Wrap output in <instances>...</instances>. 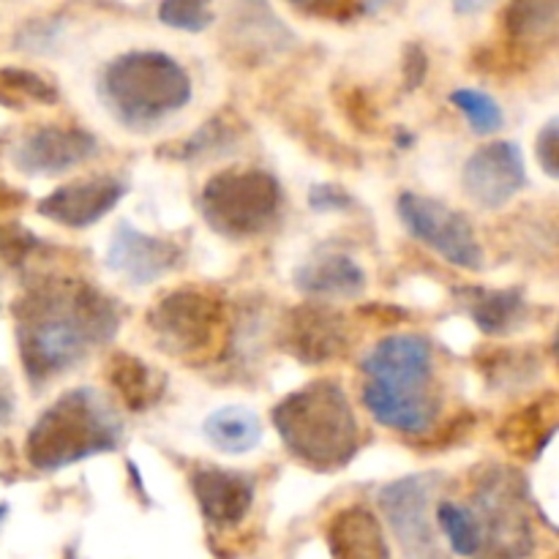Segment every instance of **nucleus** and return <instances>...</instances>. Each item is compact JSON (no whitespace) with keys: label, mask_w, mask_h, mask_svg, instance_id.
<instances>
[{"label":"nucleus","mask_w":559,"mask_h":559,"mask_svg":"<svg viewBox=\"0 0 559 559\" xmlns=\"http://www.w3.org/2000/svg\"><path fill=\"white\" fill-rule=\"evenodd\" d=\"M437 524H440L442 535L451 544V551L459 557L478 559L480 555V527L475 522L473 511L459 502H440L437 506Z\"/></svg>","instance_id":"nucleus-21"},{"label":"nucleus","mask_w":559,"mask_h":559,"mask_svg":"<svg viewBox=\"0 0 559 559\" xmlns=\"http://www.w3.org/2000/svg\"><path fill=\"white\" fill-rule=\"evenodd\" d=\"M22 194L20 191H11L9 186L0 183V207H11V205H20Z\"/></svg>","instance_id":"nucleus-31"},{"label":"nucleus","mask_w":559,"mask_h":559,"mask_svg":"<svg viewBox=\"0 0 559 559\" xmlns=\"http://www.w3.org/2000/svg\"><path fill=\"white\" fill-rule=\"evenodd\" d=\"M304 11L320 16H333V20H353L355 14H364L366 5H347V3H331V5H304Z\"/></svg>","instance_id":"nucleus-29"},{"label":"nucleus","mask_w":559,"mask_h":559,"mask_svg":"<svg viewBox=\"0 0 559 559\" xmlns=\"http://www.w3.org/2000/svg\"><path fill=\"white\" fill-rule=\"evenodd\" d=\"M158 20L175 31L200 33L213 22V11L202 3H186V0H167L158 5Z\"/></svg>","instance_id":"nucleus-26"},{"label":"nucleus","mask_w":559,"mask_h":559,"mask_svg":"<svg viewBox=\"0 0 559 559\" xmlns=\"http://www.w3.org/2000/svg\"><path fill=\"white\" fill-rule=\"evenodd\" d=\"M295 287L317 298H358L366 287V273L347 254H322L295 271Z\"/></svg>","instance_id":"nucleus-17"},{"label":"nucleus","mask_w":559,"mask_h":559,"mask_svg":"<svg viewBox=\"0 0 559 559\" xmlns=\"http://www.w3.org/2000/svg\"><path fill=\"white\" fill-rule=\"evenodd\" d=\"M459 306L475 320V325L489 336H502L513 331L527 314V304L519 289H486V287H459L453 293Z\"/></svg>","instance_id":"nucleus-18"},{"label":"nucleus","mask_w":559,"mask_h":559,"mask_svg":"<svg viewBox=\"0 0 559 559\" xmlns=\"http://www.w3.org/2000/svg\"><path fill=\"white\" fill-rule=\"evenodd\" d=\"M186 260L183 246L158 235L140 233L131 222H120L115 227L107 249V267L134 287L158 282L178 271Z\"/></svg>","instance_id":"nucleus-10"},{"label":"nucleus","mask_w":559,"mask_h":559,"mask_svg":"<svg viewBox=\"0 0 559 559\" xmlns=\"http://www.w3.org/2000/svg\"><path fill=\"white\" fill-rule=\"evenodd\" d=\"M273 426L284 448L306 467L333 473L353 462L360 429L344 388L333 380L309 382L273 407Z\"/></svg>","instance_id":"nucleus-2"},{"label":"nucleus","mask_w":559,"mask_h":559,"mask_svg":"<svg viewBox=\"0 0 559 559\" xmlns=\"http://www.w3.org/2000/svg\"><path fill=\"white\" fill-rule=\"evenodd\" d=\"M353 205V194L336 183H314L309 189V207L314 213H344Z\"/></svg>","instance_id":"nucleus-27"},{"label":"nucleus","mask_w":559,"mask_h":559,"mask_svg":"<svg viewBox=\"0 0 559 559\" xmlns=\"http://www.w3.org/2000/svg\"><path fill=\"white\" fill-rule=\"evenodd\" d=\"M153 336L175 358L202 360L224 342V304L207 289H175L147 314Z\"/></svg>","instance_id":"nucleus-6"},{"label":"nucleus","mask_w":559,"mask_h":559,"mask_svg":"<svg viewBox=\"0 0 559 559\" xmlns=\"http://www.w3.org/2000/svg\"><path fill=\"white\" fill-rule=\"evenodd\" d=\"M202 435L216 451L227 453V456H243L262 442V420L254 409L229 404V407L207 415L202 424Z\"/></svg>","instance_id":"nucleus-19"},{"label":"nucleus","mask_w":559,"mask_h":559,"mask_svg":"<svg viewBox=\"0 0 559 559\" xmlns=\"http://www.w3.org/2000/svg\"><path fill=\"white\" fill-rule=\"evenodd\" d=\"M396 211L407 233L435 249L442 260L464 271H484V246L462 211L415 191L399 194Z\"/></svg>","instance_id":"nucleus-7"},{"label":"nucleus","mask_w":559,"mask_h":559,"mask_svg":"<svg viewBox=\"0 0 559 559\" xmlns=\"http://www.w3.org/2000/svg\"><path fill=\"white\" fill-rule=\"evenodd\" d=\"M429 497L431 486L420 475L388 484L380 491V508L385 511L388 524L415 559H442L435 533L429 527V516H426Z\"/></svg>","instance_id":"nucleus-13"},{"label":"nucleus","mask_w":559,"mask_h":559,"mask_svg":"<svg viewBox=\"0 0 559 559\" xmlns=\"http://www.w3.org/2000/svg\"><path fill=\"white\" fill-rule=\"evenodd\" d=\"M98 98L118 123L147 129L191 102V76L173 55L131 49L107 63Z\"/></svg>","instance_id":"nucleus-4"},{"label":"nucleus","mask_w":559,"mask_h":559,"mask_svg":"<svg viewBox=\"0 0 559 559\" xmlns=\"http://www.w3.org/2000/svg\"><path fill=\"white\" fill-rule=\"evenodd\" d=\"M197 506L213 527H235L254 506V486L246 475L229 469H200L191 478Z\"/></svg>","instance_id":"nucleus-15"},{"label":"nucleus","mask_w":559,"mask_h":559,"mask_svg":"<svg viewBox=\"0 0 559 559\" xmlns=\"http://www.w3.org/2000/svg\"><path fill=\"white\" fill-rule=\"evenodd\" d=\"M333 559H391L382 524L366 508H344L328 527Z\"/></svg>","instance_id":"nucleus-16"},{"label":"nucleus","mask_w":559,"mask_h":559,"mask_svg":"<svg viewBox=\"0 0 559 559\" xmlns=\"http://www.w3.org/2000/svg\"><path fill=\"white\" fill-rule=\"evenodd\" d=\"M555 3H513L506 9V27L511 38H535L555 25Z\"/></svg>","instance_id":"nucleus-24"},{"label":"nucleus","mask_w":559,"mask_h":559,"mask_svg":"<svg viewBox=\"0 0 559 559\" xmlns=\"http://www.w3.org/2000/svg\"><path fill=\"white\" fill-rule=\"evenodd\" d=\"M123 424L96 388H74L55 399L25 440V456L41 473H58L120 445Z\"/></svg>","instance_id":"nucleus-3"},{"label":"nucleus","mask_w":559,"mask_h":559,"mask_svg":"<svg viewBox=\"0 0 559 559\" xmlns=\"http://www.w3.org/2000/svg\"><path fill=\"white\" fill-rule=\"evenodd\" d=\"M431 369L435 349L429 338L418 333H391L360 360V371L366 374L364 388L388 396H437L429 385Z\"/></svg>","instance_id":"nucleus-8"},{"label":"nucleus","mask_w":559,"mask_h":559,"mask_svg":"<svg viewBox=\"0 0 559 559\" xmlns=\"http://www.w3.org/2000/svg\"><path fill=\"white\" fill-rule=\"evenodd\" d=\"M284 189L265 169H227L202 186L200 211L218 235L233 240L254 238L278 218Z\"/></svg>","instance_id":"nucleus-5"},{"label":"nucleus","mask_w":559,"mask_h":559,"mask_svg":"<svg viewBox=\"0 0 559 559\" xmlns=\"http://www.w3.org/2000/svg\"><path fill=\"white\" fill-rule=\"evenodd\" d=\"M557 129H559V120L551 118L549 123L540 129L538 140H535V153H538V162L540 167H544V173L549 175V178H557Z\"/></svg>","instance_id":"nucleus-28"},{"label":"nucleus","mask_w":559,"mask_h":559,"mask_svg":"<svg viewBox=\"0 0 559 559\" xmlns=\"http://www.w3.org/2000/svg\"><path fill=\"white\" fill-rule=\"evenodd\" d=\"M11 413H14V402H11V396H9V391H5V388H0V429L9 424Z\"/></svg>","instance_id":"nucleus-30"},{"label":"nucleus","mask_w":559,"mask_h":559,"mask_svg":"<svg viewBox=\"0 0 559 559\" xmlns=\"http://www.w3.org/2000/svg\"><path fill=\"white\" fill-rule=\"evenodd\" d=\"M5 513H9V508H5V506H0V522H3V516H5Z\"/></svg>","instance_id":"nucleus-32"},{"label":"nucleus","mask_w":559,"mask_h":559,"mask_svg":"<svg viewBox=\"0 0 559 559\" xmlns=\"http://www.w3.org/2000/svg\"><path fill=\"white\" fill-rule=\"evenodd\" d=\"M107 371L109 385L120 393L126 407L134 409V413L147 409L153 402H158V396H162L164 380L153 374L151 366H145L140 358H134V355H112Z\"/></svg>","instance_id":"nucleus-20"},{"label":"nucleus","mask_w":559,"mask_h":559,"mask_svg":"<svg viewBox=\"0 0 559 559\" xmlns=\"http://www.w3.org/2000/svg\"><path fill=\"white\" fill-rule=\"evenodd\" d=\"M0 102L22 109L25 104H55L58 87L27 69H0Z\"/></svg>","instance_id":"nucleus-22"},{"label":"nucleus","mask_w":559,"mask_h":559,"mask_svg":"<svg viewBox=\"0 0 559 559\" xmlns=\"http://www.w3.org/2000/svg\"><path fill=\"white\" fill-rule=\"evenodd\" d=\"M284 347L304 364H328L347 347L342 314L320 306H300L284 320Z\"/></svg>","instance_id":"nucleus-14"},{"label":"nucleus","mask_w":559,"mask_h":559,"mask_svg":"<svg viewBox=\"0 0 559 559\" xmlns=\"http://www.w3.org/2000/svg\"><path fill=\"white\" fill-rule=\"evenodd\" d=\"M527 183L522 147L511 140H497L478 147L464 162L462 186L475 205L486 211L506 207Z\"/></svg>","instance_id":"nucleus-9"},{"label":"nucleus","mask_w":559,"mask_h":559,"mask_svg":"<svg viewBox=\"0 0 559 559\" xmlns=\"http://www.w3.org/2000/svg\"><path fill=\"white\" fill-rule=\"evenodd\" d=\"M451 104L464 115L469 129L480 136L495 134L506 123V115H502L500 104L489 93L478 91V87H459V91L451 93Z\"/></svg>","instance_id":"nucleus-23"},{"label":"nucleus","mask_w":559,"mask_h":559,"mask_svg":"<svg viewBox=\"0 0 559 559\" xmlns=\"http://www.w3.org/2000/svg\"><path fill=\"white\" fill-rule=\"evenodd\" d=\"M126 194V183L115 175L71 180L58 186L38 202V213L69 229H87L115 211Z\"/></svg>","instance_id":"nucleus-12"},{"label":"nucleus","mask_w":559,"mask_h":559,"mask_svg":"<svg viewBox=\"0 0 559 559\" xmlns=\"http://www.w3.org/2000/svg\"><path fill=\"white\" fill-rule=\"evenodd\" d=\"M235 134H238V131L233 129V120L218 115V118L207 120L202 129H197V134L191 136V140L178 142V145L173 147V156L200 158V156H207L211 151H224V147L235 140Z\"/></svg>","instance_id":"nucleus-25"},{"label":"nucleus","mask_w":559,"mask_h":559,"mask_svg":"<svg viewBox=\"0 0 559 559\" xmlns=\"http://www.w3.org/2000/svg\"><path fill=\"white\" fill-rule=\"evenodd\" d=\"M16 344L25 374L44 385L118 333V304L87 282L38 284L16 304Z\"/></svg>","instance_id":"nucleus-1"},{"label":"nucleus","mask_w":559,"mask_h":559,"mask_svg":"<svg viewBox=\"0 0 559 559\" xmlns=\"http://www.w3.org/2000/svg\"><path fill=\"white\" fill-rule=\"evenodd\" d=\"M98 153V140L80 126H41L22 136L14 145L11 162L25 175L69 173Z\"/></svg>","instance_id":"nucleus-11"}]
</instances>
